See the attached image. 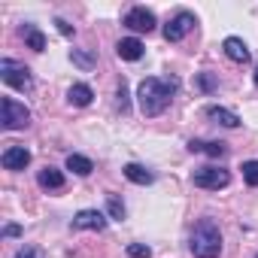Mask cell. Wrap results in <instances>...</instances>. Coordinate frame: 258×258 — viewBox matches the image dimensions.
<instances>
[{"label":"cell","mask_w":258,"mask_h":258,"mask_svg":"<svg viewBox=\"0 0 258 258\" xmlns=\"http://www.w3.org/2000/svg\"><path fill=\"white\" fill-rule=\"evenodd\" d=\"M19 234H22L19 225H7V228H4V237H19Z\"/></svg>","instance_id":"obj_27"},{"label":"cell","mask_w":258,"mask_h":258,"mask_svg":"<svg viewBox=\"0 0 258 258\" xmlns=\"http://www.w3.org/2000/svg\"><path fill=\"white\" fill-rule=\"evenodd\" d=\"M188 152H204V155H210V158H222V155L228 152V146H225V143H207V140H191V143H188Z\"/></svg>","instance_id":"obj_16"},{"label":"cell","mask_w":258,"mask_h":258,"mask_svg":"<svg viewBox=\"0 0 258 258\" xmlns=\"http://www.w3.org/2000/svg\"><path fill=\"white\" fill-rule=\"evenodd\" d=\"M191 182H195L198 188H207V191H219V188H225V185L231 182V173H228L225 167L207 164V167H198V170L191 173Z\"/></svg>","instance_id":"obj_5"},{"label":"cell","mask_w":258,"mask_h":258,"mask_svg":"<svg viewBox=\"0 0 258 258\" xmlns=\"http://www.w3.org/2000/svg\"><path fill=\"white\" fill-rule=\"evenodd\" d=\"M255 85H258V67H255Z\"/></svg>","instance_id":"obj_28"},{"label":"cell","mask_w":258,"mask_h":258,"mask_svg":"<svg viewBox=\"0 0 258 258\" xmlns=\"http://www.w3.org/2000/svg\"><path fill=\"white\" fill-rule=\"evenodd\" d=\"M204 115L213 118V121H219L222 127H240V115L231 112V109H225V106H207Z\"/></svg>","instance_id":"obj_12"},{"label":"cell","mask_w":258,"mask_h":258,"mask_svg":"<svg viewBox=\"0 0 258 258\" xmlns=\"http://www.w3.org/2000/svg\"><path fill=\"white\" fill-rule=\"evenodd\" d=\"M37 182H40V188H46V191H61V188H64V173H61L58 167H43L40 176H37Z\"/></svg>","instance_id":"obj_13"},{"label":"cell","mask_w":258,"mask_h":258,"mask_svg":"<svg viewBox=\"0 0 258 258\" xmlns=\"http://www.w3.org/2000/svg\"><path fill=\"white\" fill-rule=\"evenodd\" d=\"M176 88H179V82H176V79L146 76V79L137 85V103H140L143 115H146V118H155V115H161V112L170 106V100H173Z\"/></svg>","instance_id":"obj_1"},{"label":"cell","mask_w":258,"mask_h":258,"mask_svg":"<svg viewBox=\"0 0 258 258\" xmlns=\"http://www.w3.org/2000/svg\"><path fill=\"white\" fill-rule=\"evenodd\" d=\"M198 85H201L204 91H216V88H219V82H216L210 73H198Z\"/></svg>","instance_id":"obj_23"},{"label":"cell","mask_w":258,"mask_h":258,"mask_svg":"<svg viewBox=\"0 0 258 258\" xmlns=\"http://www.w3.org/2000/svg\"><path fill=\"white\" fill-rule=\"evenodd\" d=\"M255 258H258V255H255Z\"/></svg>","instance_id":"obj_29"},{"label":"cell","mask_w":258,"mask_h":258,"mask_svg":"<svg viewBox=\"0 0 258 258\" xmlns=\"http://www.w3.org/2000/svg\"><path fill=\"white\" fill-rule=\"evenodd\" d=\"M143 52H146V46H143L137 37H124V40H118V46H115V55H118L121 61H140Z\"/></svg>","instance_id":"obj_11"},{"label":"cell","mask_w":258,"mask_h":258,"mask_svg":"<svg viewBox=\"0 0 258 258\" xmlns=\"http://www.w3.org/2000/svg\"><path fill=\"white\" fill-rule=\"evenodd\" d=\"M73 228L76 231H103L106 228V216L100 210H79L73 216Z\"/></svg>","instance_id":"obj_8"},{"label":"cell","mask_w":258,"mask_h":258,"mask_svg":"<svg viewBox=\"0 0 258 258\" xmlns=\"http://www.w3.org/2000/svg\"><path fill=\"white\" fill-rule=\"evenodd\" d=\"M16 258H43V252L34 249V246H22V249L16 252Z\"/></svg>","instance_id":"obj_24"},{"label":"cell","mask_w":258,"mask_h":258,"mask_svg":"<svg viewBox=\"0 0 258 258\" xmlns=\"http://www.w3.org/2000/svg\"><path fill=\"white\" fill-rule=\"evenodd\" d=\"M118 106H121V112L127 109V85H124V82L118 85Z\"/></svg>","instance_id":"obj_26"},{"label":"cell","mask_w":258,"mask_h":258,"mask_svg":"<svg viewBox=\"0 0 258 258\" xmlns=\"http://www.w3.org/2000/svg\"><path fill=\"white\" fill-rule=\"evenodd\" d=\"M55 25H58V34H64V37H73V25H67L64 19H55Z\"/></svg>","instance_id":"obj_25"},{"label":"cell","mask_w":258,"mask_h":258,"mask_svg":"<svg viewBox=\"0 0 258 258\" xmlns=\"http://www.w3.org/2000/svg\"><path fill=\"white\" fill-rule=\"evenodd\" d=\"M70 61H73L76 67H82V70H94V67H97V55H94L91 49H73V52H70Z\"/></svg>","instance_id":"obj_18"},{"label":"cell","mask_w":258,"mask_h":258,"mask_svg":"<svg viewBox=\"0 0 258 258\" xmlns=\"http://www.w3.org/2000/svg\"><path fill=\"white\" fill-rule=\"evenodd\" d=\"M121 25L124 28H131L134 34H149V31H155V13L152 10H146V7H131L124 13V19H121Z\"/></svg>","instance_id":"obj_7"},{"label":"cell","mask_w":258,"mask_h":258,"mask_svg":"<svg viewBox=\"0 0 258 258\" xmlns=\"http://www.w3.org/2000/svg\"><path fill=\"white\" fill-rule=\"evenodd\" d=\"M124 176L131 179L134 185H152V182H155V176H152L143 164H124Z\"/></svg>","instance_id":"obj_17"},{"label":"cell","mask_w":258,"mask_h":258,"mask_svg":"<svg viewBox=\"0 0 258 258\" xmlns=\"http://www.w3.org/2000/svg\"><path fill=\"white\" fill-rule=\"evenodd\" d=\"M243 182L246 185H252V188H258V161L252 158V161H243Z\"/></svg>","instance_id":"obj_20"},{"label":"cell","mask_w":258,"mask_h":258,"mask_svg":"<svg viewBox=\"0 0 258 258\" xmlns=\"http://www.w3.org/2000/svg\"><path fill=\"white\" fill-rule=\"evenodd\" d=\"M188 249L195 258H219L222 255V231L213 219H201L188 237Z\"/></svg>","instance_id":"obj_2"},{"label":"cell","mask_w":258,"mask_h":258,"mask_svg":"<svg viewBox=\"0 0 258 258\" xmlns=\"http://www.w3.org/2000/svg\"><path fill=\"white\" fill-rule=\"evenodd\" d=\"M195 25H198V19H195V13H188V10H179L167 25H164V40L167 43H179V40H185L191 31H195Z\"/></svg>","instance_id":"obj_6"},{"label":"cell","mask_w":258,"mask_h":258,"mask_svg":"<svg viewBox=\"0 0 258 258\" xmlns=\"http://www.w3.org/2000/svg\"><path fill=\"white\" fill-rule=\"evenodd\" d=\"M106 213H109V219L121 222V219H124V204H121L115 195H109V198H106Z\"/></svg>","instance_id":"obj_21"},{"label":"cell","mask_w":258,"mask_h":258,"mask_svg":"<svg viewBox=\"0 0 258 258\" xmlns=\"http://www.w3.org/2000/svg\"><path fill=\"white\" fill-rule=\"evenodd\" d=\"M127 255H131V258H149V255H152V249H149V246H143V243H131V246H127Z\"/></svg>","instance_id":"obj_22"},{"label":"cell","mask_w":258,"mask_h":258,"mask_svg":"<svg viewBox=\"0 0 258 258\" xmlns=\"http://www.w3.org/2000/svg\"><path fill=\"white\" fill-rule=\"evenodd\" d=\"M22 40H25L34 52H43V49H46V37H43V31H40L37 25H22Z\"/></svg>","instance_id":"obj_14"},{"label":"cell","mask_w":258,"mask_h":258,"mask_svg":"<svg viewBox=\"0 0 258 258\" xmlns=\"http://www.w3.org/2000/svg\"><path fill=\"white\" fill-rule=\"evenodd\" d=\"M222 52H225V58L234 61V64H249V58H252L249 46H246L240 37H225V40H222Z\"/></svg>","instance_id":"obj_10"},{"label":"cell","mask_w":258,"mask_h":258,"mask_svg":"<svg viewBox=\"0 0 258 258\" xmlns=\"http://www.w3.org/2000/svg\"><path fill=\"white\" fill-rule=\"evenodd\" d=\"M0 112H4V115H0V124H4L7 131H22V127L31 124V109L22 100H16V97H4Z\"/></svg>","instance_id":"obj_3"},{"label":"cell","mask_w":258,"mask_h":258,"mask_svg":"<svg viewBox=\"0 0 258 258\" xmlns=\"http://www.w3.org/2000/svg\"><path fill=\"white\" fill-rule=\"evenodd\" d=\"M67 170H73L76 176H88V173L94 170V164H91V158H85V155H67Z\"/></svg>","instance_id":"obj_19"},{"label":"cell","mask_w":258,"mask_h":258,"mask_svg":"<svg viewBox=\"0 0 258 258\" xmlns=\"http://www.w3.org/2000/svg\"><path fill=\"white\" fill-rule=\"evenodd\" d=\"M0 164H4V170H25L31 164V152L25 146H7L0 155Z\"/></svg>","instance_id":"obj_9"},{"label":"cell","mask_w":258,"mask_h":258,"mask_svg":"<svg viewBox=\"0 0 258 258\" xmlns=\"http://www.w3.org/2000/svg\"><path fill=\"white\" fill-rule=\"evenodd\" d=\"M91 97H94V91H91L85 82H76V85H70V91H67V100H70L73 106H88Z\"/></svg>","instance_id":"obj_15"},{"label":"cell","mask_w":258,"mask_h":258,"mask_svg":"<svg viewBox=\"0 0 258 258\" xmlns=\"http://www.w3.org/2000/svg\"><path fill=\"white\" fill-rule=\"evenodd\" d=\"M0 79H4L10 88H16V91H31V88H34L31 70H28L25 64L13 61V58H4V61H0Z\"/></svg>","instance_id":"obj_4"}]
</instances>
